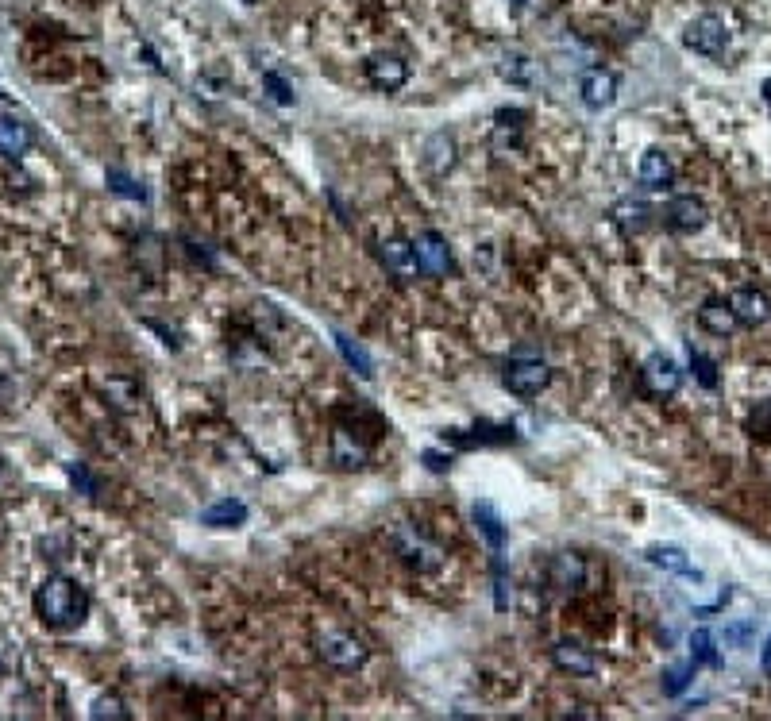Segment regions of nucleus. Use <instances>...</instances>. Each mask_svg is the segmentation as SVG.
<instances>
[{
	"label": "nucleus",
	"mask_w": 771,
	"mask_h": 721,
	"mask_svg": "<svg viewBox=\"0 0 771 721\" xmlns=\"http://www.w3.org/2000/svg\"><path fill=\"white\" fill-rule=\"evenodd\" d=\"M35 614L51 629H78L89 614V594L70 579H47L35 590Z\"/></svg>",
	"instance_id": "1"
},
{
	"label": "nucleus",
	"mask_w": 771,
	"mask_h": 721,
	"mask_svg": "<svg viewBox=\"0 0 771 721\" xmlns=\"http://www.w3.org/2000/svg\"><path fill=\"white\" fill-rule=\"evenodd\" d=\"M317 648H320V660L336 671H355L363 660H367V644L359 641L355 633H344V629L324 633L317 641Z\"/></svg>",
	"instance_id": "2"
},
{
	"label": "nucleus",
	"mask_w": 771,
	"mask_h": 721,
	"mask_svg": "<svg viewBox=\"0 0 771 721\" xmlns=\"http://www.w3.org/2000/svg\"><path fill=\"white\" fill-rule=\"evenodd\" d=\"M683 43L691 47L694 54H706V58H718L725 47H729V27L721 16L714 12H706V16H698L687 31H683Z\"/></svg>",
	"instance_id": "3"
},
{
	"label": "nucleus",
	"mask_w": 771,
	"mask_h": 721,
	"mask_svg": "<svg viewBox=\"0 0 771 721\" xmlns=\"http://www.w3.org/2000/svg\"><path fill=\"white\" fill-rule=\"evenodd\" d=\"M394 548H398L401 560L409 563L413 571H421V575H425V571H436V567L444 563V552H440L436 544H428L417 529H398V533H394Z\"/></svg>",
	"instance_id": "4"
},
{
	"label": "nucleus",
	"mask_w": 771,
	"mask_h": 721,
	"mask_svg": "<svg viewBox=\"0 0 771 721\" xmlns=\"http://www.w3.org/2000/svg\"><path fill=\"white\" fill-rule=\"evenodd\" d=\"M548 382H552V371L540 359H513L506 367V386L517 398H536Z\"/></svg>",
	"instance_id": "5"
},
{
	"label": "nucleus",
	"mask_w": 771,
	"mask_h": 721,
	"mask_svg": "<svg viewBox=\"0 0 771 721\" xmlns=\"http://www.w3.org/2000/svg\"><path fill=\"white\" fill-rule=\"evenodd\" d=\"M644 386L656 394V398H671L679 386H683V371H679V363L671 359V355H648V363H644Z\"/></svg>",
	"instance_id": "6"
},
{
	"label": "nucleus",
	"mask_w": 771,
	"mask_h": 721,
	"mask_svg": "<svg viewBox=\"0 0 771 721\" xmlns=\"http://www.w3.org/2000/svg\"><path fill=\"white\" fill-rule=\"evenodd\" d=\"M413 255H417V267L432 274V278H440V274H448L452 270V251H448V243L440 232H421L417 240H413Z\"/></svg>",
	"instance_id": "7"
},
{
	"label": "nucleus",
	"mask_w": 771,
	"mask_h": 721,
	"mask_svg": "<svg viewBox=\"0 0 771 721\" xmlns=\"http://www.w3.org/2000/svg\"><path fill=\"white\" fill-rule=\"evenodd\" d=\"M367 81L382 93H394L409 81V66L398 54H374V58H367Z\"/></svg>",
	"instance_id": "8"
},
{
	"label": "nucleus",
	"mask_w": 771,
	"mask_h": 721,
	"mask_svg": "<svg viewBox=\"0 0 771 721\" xmlns=\"http://www.w3.org/2000/svg\"><path fill=\"white\" fill-rule=\"evenodd\" d=\"M378 263L390 270L398 282H413L417 278V255H413V243L405 240H382L378 243Z\"/></svg>",
	"instance_id": "9"
},
{
	"label": "nucleus",
	"mask_w": 771,
	"mask_h": 721,
	"mask_svg": "<svg viewBox=\"0 0 771 721\" xmlns=\"http://www.w3.org/2000/svg\"><path fill=\"white\" fill-rule=\"evenodd\" d=\"M706 205L698 201V197H671L664 209V220L667 228H675V232H698V228H706Z\"/></svg>",
	"instance_id": "10"
},
{
	"label": "nucleus",
	"mask_w": 771,
	"mask_h": 721,
	"mask_svg": "<svg viewBox=\"0 0 771 721\" xmlns=\"http://www.w3.org/2000/svg\"><path fill=\"white\" fill-rule=\"evenodd\" d=\"M579 93H583L586 108H610L613 97H617V78L610 70H586L583 81H579Z\"/></svg>",
	"instance_id": "11"
},
{
	"label": "nucleus",
	"mask_w": 771,
	"mask_h": 721,
	"mask_svg": "<svg viewBox=\"0 0 771 721\" xmlns=\"http://www.w3.org/2000/svg\"><path fill=\"white\" fill-rule=\"evenodd\" d=\"M31 147V128H27L20 116L12 112H0V155L4 159H20Z\"/></svg>",
	"instance_id": "12"
},
{
	"label": "nucleus",
	"mask_w": 771,
	"mask_h": 721,
	"mask_svg": "<svg viewBox=\"0 0 771 721\" xmlns=\"http://www.w3.org/2000/svg\"><path fill=\"white\" fill-rule=\"evenodd\" d=\"M698 324H702L710 336H729L741 321H737V313H733V305H729L725 297H710V301L698 309Z\"/></svg>",
	"instance_id": "13"
},
{
	"label": "nucleus",
	"mask_w": 771,
	"mask_h": 721,
	"mask_svg": "<svg viewBox=\"0 0 771 721\" xmlns=\"http://www.w3.org/2000/svg\"><path fill=\"white\" fill-rule=\"evenodd\" d=\"M552 660H556L559 671H571V675H594V671H598V660L575 641H559L556 648H552Z\"/></svg>",
	"instance_id": "14"
},
{
	"label": "nucleus",
	"mask_w": 771,
	"mask_h": 721,
	"mask_svg": "<svg viewBox=\"0 0 771 721\" xmlns=\"http://www.w3.org/2000/svg\"><path fill=\"white\" fill-rule=\"evenodd\" d=\"M729 305H733V313H737V321L748 324V328H756V324H764L771 317V305L764 294H756V290H737V294L729 297Z\"/></svg>",
	"instance_id": "15"
},
{
	"label": "nucleus",
	"mask_w": 771,
	"mask_h": 721,
	"mask_svg": "<svg viewBox=\"0 0 771 721\" xmlns=\"http://www.w3.org/2000/svg\"><path fill=\"white\" fill-rule=\"evenodd\" d=\"M105 394L120 413H135V409L143 405V386H139L135 378H124V374H112V378H108Z\"/></svg>",
	"instance_id": "16"
},
{
	"label": "nucleus",
	"mask_w": 771,
	"mask_h": 721,
	"mask_svg": "<svg viewBox=\"0 0 771 721\" xmlns=\"http://www.w3.org/2000/svg\"><path fill=\"white\" fill-rule=\"evenodd\" d=\"M243 521H247V506L240 498H220L216 506L201 513V525H209V529H236Z\"/></svg>",
	"instance_id": "17"
},
{
	"label": "nucleus",
	"mask_w": 771,
	"mask_h": 721,
	"mask_svg": "<svg viewBox=\"0 0 771 721\" xmlns=\"http://www.w3.org/2000/svg\"><path fill=\"white\" fill-rule=\"evenodd\" d=\"M552 583L563 590H579L586 583V560L575 552H559L552 560Z\"/></svg>",
	"instance_id": "18"
},
{
	"label": "nucleus",
	"mask_w": 771,
	"mask_h": 721,
	"mask_svg": "<svg viewBox=\"0 0 771 721\" xmlns=\"http://www.w3.org/2000/svg\"><path fill=\"white\" fill-rule=\"evenodd\" d=\"M671 159H667L664 151H644V159H640V186L644 189H667L671 186Z\"/></svg>",
	"instance_id": "19"
},
{
	"label": "nucleus",
	"mask_w": 771,
	"mask_h": 721,
	"mask_svg": "<svg viewBox=\"0 0 771 721\" xmlns=\"http://www.w3.org/2000/svg\"><path fill=\"white\" fill-rule=\"evenodd\" d=\"M332 459H336L340 467H363V463H367V444H359L347 428H336V436H332Z\"/></svg>",
	"instance_id": "20"
},
{
	"label": "nucleus",
	"mask_w": 771,
	"mask_h": 721,
	"mask_svg": "<svg viewBox=\"0 0 771 721\" xmlns=\"http://www.w3.org/2000/svg\"><path fill=\"white\" fill-rule=\"evenodd\" d=\"M425 162H428V170L432 174H444L448 166L455 162V139L448 132H436L432 139H428V147H425Z\"/></svg>",
	"instance_id": "21"
},
{
	"label": "nucleus",
	"mask_w": 771,
	"mask_h": 721,
	"mask_svg": "<svg viewBox=\"0 0 771 721\" xmlns=\"http://www.w3.org/2000/svg\"><path fill=\"white\" fill-rule=\"evenodd\" d=\"M475 521H479L482 536H486V544L494 548V552H502V544H506V529H502V517H498V509L490 506V502H479L475 506Z\"/></svg>",
	"instance_id": "22"
},
{
	"label": "nucleus",
	"mask_w": 771,
	"mask_h": 721,
	"mask_svg": "<svg viewBox=\"0 0 771 721\" xmlns=\"http://www.w3.org/2000/svg\"><path fill=\"white\" fill-rule=\"evenodd\" d=\"M613 216H617V224L625 228V232H644L648 228V205L644 201H633V197H625L617 209H613Z\"/></svg>",
	"instance_id": "23"
},
{
	"label": "nucleus",
	"mask_w": 771,
	"mask_h": 721,
	"mask_svg": "<svg viewBox=\"0 0 771 721\" xmlns=\"http://www.w3.org/2000/svg\"><path fill=\"white\" fill-rule=\"evenodd\" d=\"M648 563H656V567H664V571H679V575H694V579H698V567H691L687 552H679V548H648Z\"/></svg>",
	"instance_id": "24"
},
{
	"label": "nucleus",
	"mask_w": 771,
	"mask_h": 721,
	"mask_svg": "<svg viewBox=\"0 0 771 721\" xmlns=\"http://www.w3.org/2000/svg\"><path fill=\"white\" fill-rule=\"evenodd\" d=\"M336 348H340V355H344L347 363H351V367H355V371L363 374V378H371V374H374V363H371V355H367V351L359 348V344H355V340H351V336H344V332H336Z\"/></svg>",
	"instance_id": "25"
},
{
	"label": "nucleus",
	"mask_w": 771,
	"mask_h": 721,
	"mask_svg": "<svg viewBox=\"0 0 771 721\" xmlns=\"http://www.w3.org/2000/svg\"><path fill=\"white\" fill-rule=\"evenodd\" d=\"M105 178H108V189H112V193H120V197H132V201H147V189L139 186L132 174H124L120 166H108Z\"/></svg>",
	"instance_id": "26"
},
{
	"label": "nucleus",
	"mask_w": 771,
	"mask_h": 721,
	"mask_svg": "<svg viewBox=\"0 0 771 721\" xmlns=\"http://www.w3.org/2000/svg\"><path fill=\"white\" fill-rule=\"evenodd\" d=\"M498 74H502L506 81H517V85H525V81H529V58H525V54H517V51L502 54V66H498Z\"/></svg>",
	"instance_id": "27"
},
{
	"label": "nucleus",
	"mask_w": 771,
	"mask_h": 721,
	"mask_svg": "<svg viewBox=\"0 0 771 721\" xmlns=\"http://www.w3.org/2000/svg\"><path fill=\"white\" fill-rule=\"evenodd\" d=\"M691 648H694V656H691V664L698 668V664H718V652H714V637L706 633V629H698L691 637Z\"/></svg>",
	"instance_id": "28"
},
{
	"label": "nucleus",
	"mask_w": 771,
	"mask_h": 721,
	"mask_svg": "<svg viewBox=\"0 0 771 721\" xmlns=\"http://www.w3.org/2000/svg\"><path fill=\"white\" fill-rule=\"evenodd\" d=\"M691 675H694V664L664 671V695H683V691H687V683H691Z\"/></svg>",
	"instance_id": "29"
},
{
	"label": "nucleus",
	"mask_w": 771,
	"mask_h": 721,
	"mask_svg": "<svg viewBox=\"0 0 771 721\" xmlns=\"http://www.w3.org/2000/svg\"><path fill=\"white\" fill-rule=\"evenodd\" d=\"M691 363H694V374H698V382H702L706 390H714V386H718V367H714L706 355H698V351H691Z\"/></svg>",
	"instance_id": "30"
},
{
	"label": "nucleus",
	"mask_w": 771,
	"mask_h": 721,
	"mask_svg": "<svg viewBox=\"0 0 771 721\" xmlns=\"http://www.w3.org/2000/svg\"><path fill=\"white\" fill-rule=\"evenodd\" d=\"M93 718H128V710H124V702L112 695H101L93 702Z\"/></svg>",
	"instance_id": "31"
},
{
	"label": "nucleus",
	"mask_w": 771,
	"mask_h": 721,
	"mask_svg": "<svg viewBox=\"0 0 771 721\" xmlns=\"http://www.w3.org/2000/svg\"><path fill=\"white\" fill-rule=\"evenodd\" d=\"M748 428H752V436H764V440H771V405H760V409L752 413Z\"/></svg>",
	"instance_id": "32"
},
{
	"label": "nucleus",
	"mask_w": 771,
	"mask_h": 721,
	"mask_svg": "<svg viewBox=\"0 0 771 721\" xmlns=\"http://www.w3.org/2000/svg\"><path fill=\"white\" fill-rule=\"evenodd\" d=\"M263 81H266V89L274 93V101H278V105H290V101H293V89L286 85V81L278 78V74H266Z\"/></svg>",
	"instance_id": "33"
},
{
	"label": "nucleus",
	"mask_w": 771,
	"mask_h": 721,
	"mask_svg": "<svg viewBox=\"0 0 771 721\" xmlns=\"http://www.w3.org/2000/svg\"><path fill=\"white\" fill-rule=\"evenodd\" d=\"M70 479L78 482L85 494H97V482L89 479V475H85V467H78V463H70Z\"/></svg>",
	"instance_id": "34"
},
{
	"label": "nucleus",
	"mask_w": 771,
	"mask_h": 721,
	"mask_svg": "<svg viewBox=\"0 0 771 721\" xmlns=\"http://www.w3.org/2000/svg\"><path fill=\"white\" fill-rule=\"evenodd\" d=\"M428 471H448L452 467V455H440V452H425Z\"/></svg>",
	"instance_id": "35"
},
{
	"label": "nucleus",
	"mask_w": 771,
	"mask_h": 721,
	"mask_svg": "<svg viewBox=\"0 0 771 721\" xmlns=\"http://www.w3.org/2000/svg\"><path fill=\"white\" fill-rule=\"evenodd\" d=\"M760 664H764V671L771 675V641L764 644V656H760Z\"/></svg>",
	"instance_id": "36"
},
{
	"label": "nucleus",
	"mask_w": 771,
	"mask_h": 721,
	"mask_svg": "<svg viewBox=\"0 0 771 721\" xmlns=\"http://www.w3.org/2000/svg\"><path fill=\"white\" fill-rule=\"evenodd\" d=\"M8 482V467H4V459H0V486Z\"/></svg>",
	"instance_id": "37"
},
{
	"label": "nucleus",
	"mask_w": 771,
	"mask_h": 721,
	"mask_svg": "<svg viewBox=\"0 0 771 721\" xmlns=\"http://www.w3.org/2000/svg\"><path fill=\"white\" fill-rule=\"evenodd\" d=\"M513 4H525V0H513Z\"/></svg>",
	"instance_id": "38"
}]
</instances>
